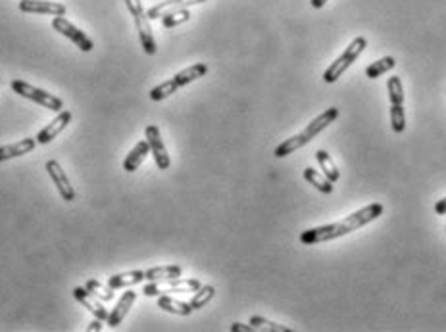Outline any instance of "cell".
Returning a JSON list of instances; mask_svg holds the SVG:
<instances>
[{
    "label": "cell",
    "instance_id": "obj_1",
    "mask_svg": "<svg viewBox=\"0 0 446 332\" xmlns=\"http://www.w3.org/2000/svg\"><path fill=\"white\" fill-rule=\"evenodd\" d=\"M385 212L383 204H369L358 212L350 213L348 217H345L343 221L329 223L324 227H315V229H308V231L300 232V242L306 246H312V244H322V242L334 240V238H341L348 232L356 231L360 227H365L371 221H376L377 217H381Z\"/></svg>",
    "mask_w": 446,
    "mask_h": 332
},
{
    "label": "cell",
    "instance_id": "obj_2",
    "mask_svg": "<svg viewBox=\"0 0 446 332\" xmlns=\"http://www.w3.org/2000/svg\"><path fill=\"white\" fill-rule=\"evenodd\" d=\"M339 117V110L337 108H329V110H325L324 113H319L315 120L310 121V125L306 127L304 131L298 133V135H294L291 139H287L283 141L277 148H275L274 156L275 158H287V156H291L293 152L300 150L302 146H306L308 142H312L319 135L322 131H325L334 120Z\"/></svg>",
    "mask_w": 446,
    "mask_h": 332
},
{
    "label": "cell",
    "instance_id": "obj_3",
    "mask_svg": "<svg viewBox=\"0 0 446 332\" xmlns=\"http://www.w3.org/2000/svg\"><path fill=\"white\" fill-rule=\"evenodd\" d=\"M206 73H208V66H206V64H194L191 68H185V70H181L179 73H175L172 79L163 81L158 87H154L148 96H150V100L154 102L166 100L168 96L175 94L181 87H187V85H191V83L196 79H202Z\"/></svg>",
    "mask_w": 446,
    "mask_h": 332
},
{
    "label": "cell",
    "instance_id": "obj_4",
    "mask_svg": "<svg viewBox=\"0 0 446 332\" xmlns=\"http://www.w3.org/2000/svg\"><path fill=\"white\" fill-rule=\"evenodd\" d=\"M365 49H367V39H365V37H356V39L348 44V49H346V51L343 52V54H341V56H339V58H337L327 70H325L324 73L325 83L331 85V83H334L337 79H341V75H343V73H345V71L348 70L356 60H358V58H360V54H362Z\"/></svg>",
    "mask_w": 446,
    "mask_h": 332
},
{
    "label": "cell",
    "instance_id": "obj_5",
    "mask_svg": "<svg viewBox=\"0 0 446 332\" xmlns=\"http://www.w3.org/2000/svg\"><path fill=\"white\" fill-rule=\"evenodd\" d=\"M10 87L16 94H20V96L27 98V100H33L35 104H41L42 108H47V110L56 111V113L64 110V102H62V98L54 96L51 92L42 91V89H37V87H33L29 83H25V81H12Z\"/></svg>",
    "mask_w": 446,
    "mask_h": 332
},
{
    "label": "cell",
    "instance_id": "obj_6",
    "mask_svg": "<svg viewBox=\"0 0 446 332\" xmlns=\"http://www.w3.org/2000/svg\"><path fill=\"white\" fill-rule=\"evenodd\" d=\"M202 284L198 279H170V281H160V282H148L142 294L144 296H162V294H177V292H196Z\"/></svg>",
    "mask_w": 446,
    "mask_h": 332
},
{
    "label": "cell",
    "instance_id": "obj_7",
    "mask_svg": "<svg viewBox=\"0 0 446 332\" xmlns=\"http://www.w3.org/2000/svg\"><path fill=\"white\" fill-rule=\"evenodd\" d=\"M52 27L58 31V33H62L66 39H70L81 52H91L94 49L92 40L79 27H75L71 21L66 20L64 16H54L52 18Z\"/></svg>",
    "mask_w": 446,
    "mask_h": 332
},
{
    "label": "cell",
    "instance_id": "obj_8",
    "mask_svg": "<svg viewBox=\"0 0 446 332\" xmlns=\"http://www.w3.org/2000/svg\"><path fill=\"white\" fill-rule=\"evenodd\" d=\"M144 135H146V141L150 144V152H153L154 161H156V167L162 169V171L170 169L172 160H170V154L166 150V144H163L162 141V133H160V129H158L156 125H146Z\"/></svg>",
    "mask_w": 446,
    "mask_h": 332
},
{
    "label": "cell",
    "instance_id": "obj_9",
    "mask_svg": "<svg viewBox=\"0 0 446 332\" xmlns=\"http://www.w3.org/2000/svg\"><path fill=\"white\" fill-rule=\"evenodd\" d=\"M47 171H49V175H51L54 186H56V189H58V192H60L62 200L64 202L75 200V191H73L70 179H68L66 171L62 169L60 163H58L56 160H49L47 161Z\"/></svg>",
    "mask_w": 446,
    "mask_h": 332
},
{
    "label": "cell",
    "instance_id": "obj_10",
    "mask_svg": "<svg viewBox=\"0 0 446 332\" xmlns=\"http://www.w3.org/2000/svg\"><path fill=\"white\" fill-rule=\"evenodd\" d=\"M70 121H71L70 110L58 111V115H56L49 125H44L41 131H39V135H37V142H39V144H49V142H52L62 131H64V129H66V127H68V125H70Z\"/></svg>",
    "mask_w": 446,
    "mask_h": 332
},
{
    "label": "cell",
    "instance_id": "obj_11",
    "mask_svg": "<svg viewBox=\"0 0 446 332\" xmlns=\"http://www.w3.org/2000/svg\"><path fill=\"white\" fill-rule=\"evenodd\" d=\"M20 10L25 14H49V16H66L68 8L60 2L52 0H21Z\"/></svg>",
    "mask_w": 446,
    "mask_h": 332
},
{
    "label": "cell",
    "instance_id": "obj_12",
    "mask_svg": "<svg viewBox=\"0 0 446 332\" xmlns=\"http://www.w3.org/2000/svg\"><path fill=\"white\" fill-rule=\"evenodd\" d=\"M73 298L81 303V305H85L96 319H101V321H106V319H108V312H106L102 300H99V298L92 292H89L87 288H83V286L73 288Z\"/></svg>",
    "mask_w": 446,
    "mask_h": 332
},
{
    "label": "cell",
    "instance_id": "obj_13",
    "mask_svg": "<svg viewBox=\"0 0 446 332\" xmlns=\"http://www.w3.org/2000/svg\"><path fill=\"white\" fill-rule=\"evenodd\" d=\"M206 0H163L160 4L153 6L150 10L146 12V16L153 20H162L166 14H172L177 10H187L189 6H196V4H202Z\"/></svg>",
    "mask_w": 446,
    "mask_h": 332
},
{
    "label": "cell",
    "instance_id": "obj_14",
    "mask_svg": "<svg viewBox=\"0 0 446 332\" xmlns=\"http://www.w3.org/2000/svg\"><path fill=\"white\" fill-rule=\"evenodd\" d=\"M135 302H137V292L135 290H127V292L122 294L120 302L116 303V307L108 313V319H106V322L110 324L112 329H118L122 324L125 315L129 313V309H131Z\"/></svg>",
    "mask_w": 446,
    "mask_h": 332
},
{
    "label": "cell",
    "instance_id": "obj_15",
    "mask_svg": "<svg viewBox=\"0 0 446 332\" xmlns=\"http://www.w3.org/2000/svg\"><path fill=\"white\" fill-rule=\"evenodd\" d=\"M135 25H137V33H139V39H141L142 51L146 52L148 56H154L156 54V40H154L153 27H150V18L146 16V12L135 16Z\"/></svg>",
    "mask_w": 446,
    "mask_h": 332
},
{
    "label": "cell",
    "instance_id": "obj_16",
    "mask_svg": "<svg viewBox=\"0 0 446 332\" xmlns=\"http://www.w3.org/2000/svg\"><path fill=\"white\" fill-rule=\"evenodd\" d=\"M37 146V139H23V141L16 142V144H6V146H0V161H8L12 158H20L25 156L29 152L35 150Z\"/></svg>",
    "mask_w": 446,
    "mask_h": 332
},
{
    "label": "cell",
    "instance_id": "obj_17",
    "mask_svg": "<svg viewBox=\"0 0 446 332\" xmlns=\"http://www.w3.org/2000/svg\"><path fill=\"white\" fill-rule=\"evenodd\" d=\"M150 154V144L148 141H141L135 144V148H133L127 156H125V161H123V169L127 173L137 171L139 167H141V163L146 160V156Z\"/></svg>",
    "mask_w": 446,
    "mask_h": 332
},
{
    "label": "cell",
    "instance_id": "obj_18",
    "mask_svg": "<svg viewBox=\"0 0 446 332\" xmlns=\"http://www.w3.org/2000/svg\"><path fill=\"white\" fill-rule=\"evenodd\" d=\"M144 281V271L141 269H135V271H125V273H116L108 279V286L114 290H120L125 286H135L139 282Z\"/></svg>",
    "mask_w": 446,
    "mask_h": 332
},
{
    "label": "cell",
    "instance_id": "obj_19",
    "mask_svg": "<svg viewBox=\"0 0 446 332\" xmlns=\"http://www.w3.org/2000/svg\"><path fill=\"white\" fill-rule=\"evenodd\" d=\"M183 269L179 265H162V267H153L144 271V281L148 282H160L170 281V279H177L181 277Z\"/></svg>",
    "mask_w": 446,
    "mask_h": 332
},
{
    "label": "cell",
    "instance_id": "obj_20",
    "mask_svg": "<svg viewBox=\"0 0 446 332\" xmlns=\"http://www.w3.org/2000/svg\"><path fill=\"white\" fill-rule=\"evenodd\" d=\"M158 307L163 309V312L173 313V315H181V317H189L194 312L191 303L179 302V300H175L172 296H166V294L158 296Z\"/></svg>",
    "mask_w": 446,
    "mask_h": 332
},
{
    "label": "cell",
    "instance_id": "obj_21",
    "mask_svg": "<svg viewBox=\"0 0 446 332\" xmlns=\"http://www.w3.org/2000/svg\"><path fill=\"white\" fill-rule=\"evenodd\" d=\"M315 158H317V163L322 167L324 175L329 179L331 182H337L341 179V173H339V167L334 165V161L331 160V156L327 154L325 150H317L315 152Z\"/></svg>",
    "mask_w": 446,
    "mask_h": 332
},
{
    "label": "cell",
    "instance_id": "obj_22",
    "mask_svg": "<svg viewBox=\"0 0 446 332\" xmlns=\"http://www.w3.org/2000/svg\"><path fill=\"white\" fill-rule=\"evenodd\" d=\"M304 179L312 186H315L319 192H324V194H331L333 192V182L329 181L325 175H322L319 171H315L314 167H306L304 169Z\"/></svg>",
    "mask_w": 446,
    "mask_h": 332
},
{
    "label": "cell",
    "instance_id": "obj_23",
    "mask_svg": "<svg viewBox=\"0 0 446 332\" xmlns=\"http://www.w3.org/2000/svg\"><path fill=\"white\" fill-rule=\"evenodd\" d=\"M395 66H396L395 58H393V56H385V58L373 61V64H369V66L365 68V77H367V79H377V77H381L383 73L393 70Z\"/></svg>",
    "mask_w": 446,
    "mask_h": 332
},
{
    "label": "cell",
    "instance_id": "obj_24",
    "mask_svg": "<svg viewBox=\"0 0 446 332\" xmlns=\"http://www.w3.org/2000/svg\"><path fill=\"white\" fill-rule=\"evenodd\" d=\"M213 296H215V288H213L212 284H206V286H200V288L194 292L193 300L189 303H191V307L196 312V309H202L204 305L210 302Z\"/></svg>",
    "mask_w": 446,
    "mask_h": 332
},
{
    "label": "cell",
    "instance_id": "obj_25",
    "mask_svg": "<svg viewBox=\"0 0 446 332\" xmlns=\"http://www.w3.org/2000/svg\"><path fill=\"white\" fill-rule=\"evenodd\" d=\"M85 288H87L89 292L94 294V296H96L99 300H102V302H112V300L116 298V294H114V288H110V286H104L102 282L94 281V279L87 281Z\"/></svg>",
    "mask_w": 446,
    "mask_h": 332
},
{
    "label": "cell",
    "instance_id": "obj_26",
    "mask_svg": "<svg viewBox=\"0 0 446 332\" xmlns=\"http://www.w3.org/2000/svg\"><path fill=\"white\" fill-rule=\"evenodd\" d=\"M250 324L254 327V331H267V332H291V329H287L283 324H277L274 321H267L260 315H254L250 319Z\"/></svg>",
    "mask_w": 446,
    "mask_h": 332
},
{
    "label": "cell",
    "instance_id": "obj_27",
    "mask_svg": "<svg viewBox=\"0 0 446 332\" xmlns=\"http://www.w3.org/2000/svg\"><path fill=\"white\" fill-rule=\"evenodd\" d=\"M191 20V12L189 10H177L172 12V14H166L162 18V25L163 29H172V27H177L181 23H187Z\"/></svg>",
    "mask_w": 446,
    "mask_h": 332
},
{
    "label": "cell",
    "instance_id": "obj_28",
    "mask_svg": "<svg viewBox=\"0 0 446 332\" xmlns=\"http://www.w3.org/2000/svg\"><path fill=\"white\" fill-rule=\"evenodd\" d=\"M386 87H389V100L391 104H404V87H402V81L400 77H391L389 83H386Z\"/></svg>",
    "mask_w": 446,
    "mask_h": 332
},
{
    "label": "cell",
    "instance_id": "obj_29",
    "mask_svg": "<svg viewBox=\"0 0 446 332\" xmlns=\"http://www.w3.org/2000/svg\"><path fill=\"white\" fill-rule=\"evenodd\" d=\"M391 125H393L395 133L406 131L404 104H391Z\"/></svg>",
    "mask_w": 446,
    "mask_h": 332
},
{
    "label": "cell",
    "instance_id": "obj_30",
    "mask_svg": "<svg viewBox=\"0 0 446 332\" xmlns=\"http://www.w3.org/2000/svg\"><path fill=\"white\" fill-rule=\"evenodd\" d=\"M231 332H254L252 324H243V322H233Z\"/></svg>",
    "mask_w": 446,
    "mask_h": 332
},
{
    "label": "cell",
    "instance_id": "obj_31",
    "mask_svg": "<svg viewBox=\"0 0 446 332\" xmlns=\"http://www.w3.org/2000/svg\"><path fill=\"white\" fill-rule=\"evenodd\" d=\"M102 322H104V321H101V319H94L92 322H89V327H87V332L102 331V329H104V327H102Z\"/></svg>",
    "mask_w": 446,
    "mask_h": 332
},
{
    "label": "cell",
    "instance_id": "obj_32",
    "mask_svg": "<svg viewBox=\"0 0 446 332\" xmlns=\"http://www.w3.org/2000/svg\"><path fill=\"white\" fill-rule=\"evenodd\" d=\"M435 213L436 215H446V198L438 200L435 204Z\"/></svg>",
    "mask_w": 446,
    "mask_h": 332
},
{
    "label": "cell",
    "instance_id": "obj_33",
    "mask_svg": "<svg viewBox=\"0 0 446 332\" xmlns=\"http://www.w3.org/2000/svg\"><path fill=\"white\" fill-rule=\"evenodd\" d=\"M310 2H312V6H314V8H317V10H319V8H324L327 0H310Z\"/></svg>",
    "mask_w": 446,
    "mask_h": 332
}]
</instances>
